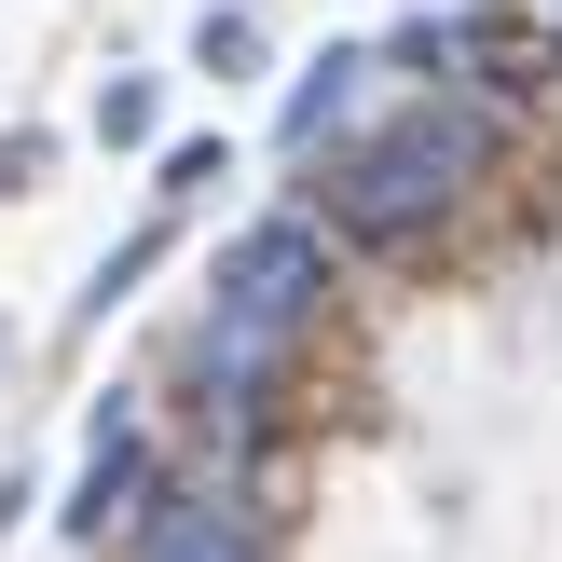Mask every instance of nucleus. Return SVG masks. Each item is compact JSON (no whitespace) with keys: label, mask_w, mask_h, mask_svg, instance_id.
Returning <instances> with one entry per match:
<instances>
[{"label":"nucleus","mask_w":562,"mask_h":562,"mask_svg":"<svg viewBox=\"0 0 562 562\" xmlns=\"http://www.w3.org/2000/svg\"><path fill=\"white\" fill-rule=\"evenodd\" d=\"M481 165H494V110L481 97H426V110H398L384 137H357L329 165V220L344 234H426Z\"/></svg>","instance_id":"obj_1"},{"label":"nucleus","mask_w":562,"mask_h":562,"mask_svg":"<svg viewBox=\"0 0 562 562\" xmlns=\"http://www.w3.org/2000/svg\"><path fill=\"white\" fill-rule=\"evenodd\" d=\"M206 371L220 384H261L274 371V344H289V329L302 316H316V289H329V234H316V220H247V234L234 247H220V274H206Z\"/></svg>","instance_id":"obj_2"},{"label":"nucleus","mask_w":562,"mask_h":562,"mask_svg":"<svg viewBox=\"0 0 562 562\" xmlns=\"http://www.w3.org/2000/svg\"><path fill=\"white\" fill-rule=\"evenodd\" d=\"M137 562H261V508L220 481L165 494V508H137Z\"/></svg>","instance_id":"obj_3"},{"label":"nucleus","mask_w":562,"mask_h":562,"mask_svg":"<svg viewBox=\"0 0 562 562\" xmlns=\"http://www.w3.org/2000/svg\"><path fill=\"white\" fill-rule=\"evenodd\" d=\"M137 481H151V439H137V412H97V453H82V481H69V508H55V521L97 549L110 521L137 508Z\"/></svg>","instance_id":"obj_4"},{"label":"nucleus","mask_w":562,"mask_h":562,"mask_svg":"<svg viewBox=\"0 0 562 562\" xmlns=\"http://www.w3.org/2000/svg\"><path fill=\"white\" fill-rule=\"evenodd\" d=\"M357 69H384V55H316V69L289 82V110H274V137H289V151H316V137L344 124V97H357Z\"/></svg>","instance_id":"obj_5"},{"label":"nucleus","mask_w":562,"mask_h":562,"mask_svg":"<svg viewBox=\"0 0 562 562\" xmlns=\"http://www.w3.org/2000/svg\"><path fill=\"white\" fill-rule=\"evenodd\" d=\"M192 69H261V14H234V0H220V14H192Z\"/></svg>","instance_id":"obj_6"},{"label":"nucleus","mask_w":562,"mask_h":562,"mask_svg":"<svg viewBox=\"0 0 562 562\" xmlns=\"http://www.w3.org/2000/svg\"><path fill=\"white\" fill-rule=\"evenodd\" d=\"M220 179H234V137H179V151H165V206H192V192H220Z\"/></svg>","instance_id":"obj_7"},{"label":"nucleus","mask_w":562,"mask_h":562,"mask_svg":"<svg viewBox=\"0 0 562 562\" xmlns=\"http://www.w3.org/2000/svg\"><path fill=\"white\" fill-rule=\"evenodd\" d=\"M151 124H165V97H151V82H97V137H110V151H137Z\"/></svg>","instance_id":"obj_8"},{"label":"nucleus","mask_w":562,"mask_h":562,"mask_svg":"<svg viewBox=\"0 0 562 562\" xmlns=\"http://www.w3.org/2000/svg\"><path fill=\"white\" fill-rule=\"evenodd\" d=\"M165 261V234H124V247H110V261H97V289H82V316H110V302H124L137 289V274H151Z\"/></svg>","instance_id":"obj_9"}]
</instances>
